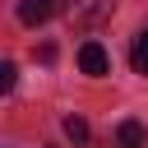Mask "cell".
<instances>
[{
  "label": "cell",
  "mask_w": 148,
  "mask_h": 148,
  "mask_svg": "<svg viewBox=\"0 0 148 148\" xmlns=\"http://www.w3.org/2000/svg\"><path fill=\"white\" fill-rule=\"evenodd\" d=\"M116 143H120V148H148V134H143L139 120H120V125H116Z\"/></svg>",
  "instance_id": "277c9868"
},
{
  "label": "cell",
  "mask_w": 148,
  "mask_h": 148,
  "mask_svg": "<svg viewBox=\"0 0 148 148\" xmlns=\"http://www.w3.org/2000/svg\"><path fill=\"white\" fill-rule=\"evenodd\" d=\"M14 83H18V69H14V60H0V92H14Z\"/></svg>",
  "instance_id": "52a82bcc"
},
{
  "label": "cell",
  "mask_w": 148,
  "mask_h": 148,
  "mask_svg": "<svg viewBox=\"0 0 148 148\" xmlns=\"http://www.w3.org/2000/svg\"><path fill=\"white\" fill-rule=\"evenodd\" d=\"M130 60H134V74H143V79H148V28L134 37V51H130Z\"/></svg>",
  "instance_id": "5b68a950"
},
{
  "label": "cell",
  "mask_w": 148,
  "mask_h": 148,
  "mask_svg": "<svg viewBox=\"0 0 148 148\" xmlns=\"http://www.w3.org/2000/svg\"><path fill=\"white\" fill-rule=\"evenodd\" d=\"M56 14H65V0H23L18 5V23H28V28H37Z\"/></svg>",
  "instance_id": "7a4b0ae2"
},
{
  "label": "cell",
  "mask_w": 148,
  "mask_h": 148,
  "mask_svg": "<svg viewBox=\"0 0 148 148\" xmlns=\"http://www.w3.org/2000/svg\"><path fill=\"white\" fill-rule=\"evenodd\" d=\"M65 134H69L74 143H88V120H83V116H69V120H65Z\"/></svg>",
  "instance_id": "8992f818"
},
{
  "label": "cell",
  "mask_w": 148,
  "mask_h": 148,
  "mask_svg": "<svg viewBox=\"0 0 148 148\" xmlns=\"http://www.w3.org/2000/svg\"><path fill=\"white\" fill-rule=\"evenodd\" d=\"M79 69H83V74H92V79H102V74L111 69L106 46H102V42H83V46H79Z\"/></svg>",
  "instance_id": "3957f363"
},
{
  "label": "cell",
  "mask_w": 148,
  "mask_h": 148,
  "mask_svg": "<svg viewBox=\"0 0 148 148\" xmlns=\"http://www.w3.org/2000/svg\"><path fill=\"white\" fill-rule=\"evenodd\" d=\"M116 14V0H65V18L69 28H102L106 18Z\"/></svg>",
  "instance_id": "6da1fadb"
}]
</instances>
